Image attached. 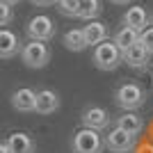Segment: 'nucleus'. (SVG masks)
<instances>
[{
    "instance_id": "nucleus-18",
    "label": "nucleus",
    "mask_w": 153,
    "mask_h": 153,
    "mask_svg": "<svg viewBox=\"0 0 153 153\" xmlns=\"http://www.w3.org/2000/svg\"><path fill=\"white\" fill-rule=\"evenodd\" d=\"M101 0H78V19L85 21H96V16L101 14Z\"/></svg>"
},
{
    "instance_id": "nucleus-15",
    "label": "nucleus",
    "mask_w": 153,
    "mask_h": 153,
    "mask_svg": "<svg viewBox=\"0 0 153 153\" xmlns=\"http://www.w3.org/2000/svg\"><path fill=\"white\" fill-rule=\"evenodd\" d=\"M117 126L137 137V135L144 130V119H142L140 114H135V112H123L121 117H117Z\"/></svg>"
},
{
    "instance_id": "nucleus-14",
    "label": "nucleus",
    "mask_w": 153,
    "mask_h": 153,
    "mask_svg": "<svg viewBox=\"0 0 153 153\" xmlns=\"http://www.w3.org/2000/svg\"><path fill=\"white\" fill-rule=\"evenodd\" d=\"M5 144L9 153H34V140L25 133H12Z\"/></svg>"
},
{
    "instance_id": "nucleus-22",
    "label": "nucleus",
    "mask_w": 153,
    "mask_h": 153,
    "mask_svg": "<svg viewBox=\"0 0 153 153\" xmlns=\"http://www.w3.org/2000/svg\"><path fill=\"white\" fill-rule=\"evenodd\" d=\"M32 5H37V7H48V5H53L55 0H30Z\"/></svg>"
},
{
    "instance_id": "nucleus-16",
    "label": "nucleus",
    "mask_w": 153,
    "mask_h": 153,
    "mask_svg": "<svg viewBox=\"0 0 153 153\" xmlns=\"http://www.w3.org/2000/svg\"><path fill=\"white\" fill-rule=\"evenodd\" d=\"M62 44L66 46L69 51L80 53V51H85V48H87V39H85V32H82V30L73 27V30H66V32H64Z\"/></svg>"
},
{
    "instance_id": "nucleus-20",
    "label": "nucleus",
    "mask_w": 153,
    "mask_h": 153,
    "mask_svg": "<svg viewBox=\"0 0 153 153\" xmlns=\"http://www.w3.org/2000/svg\"><path fill=\"white\" fill-rule=\"evenodd\" d=\"M12 19H14V9H12V5L0 0V27L9 25V23H12Z\"/></svg>"
},
{
    "instance_id": "nucleus-8",
    "label": "nucleus",
    "mask_w": 153,
    "mask_h": 153,
    "mask_svg": "<svg viewBox=\"0 0 153 153\" xmlns=\"http://www.w3.org/2000/svg\"><path fill=\"white\" fill-rule=\"evenodd\" d=\"M123 62H126V66H130L133 71H146L149 62H151V53L137 41V44H133L128 51H123Z\"/></svg>"
},
{
    "instance_id": "nucleus-3",
    "label": "nucleus",
    "mask_w": 153,
    "mask_h": 153,
    "mask_svg": "<svg viewBox=\"0 0 153 153\" xmlns=\"http://www.w3.org/2000/svg\"><path fill=\"white\" fill-rule=\"evenodd\" d=\"M21 59H23V64L30 66V69H44L46 64L51 62V48H48L46 41H34V39H30V41L23 44V48H21Z\"/></svg>"
},
{
    "instance_id": "nucleus-13",
    "label": "nucleus",
    "mask_w": 153,
    "mask_h": 153,
    "mask_svg": "<svg viewBox=\"0 0 153 153\" xmlns=\"http://www.w3.org/2000/svg\"><path fill=\"white\" fill-rule=\"evenodd\" d=\"M59 110V96L57 91L53 89H41L37 91V110L39 114H53V112H57Z\"/></svg>"
},
{
    "instance_id": "nucleus-2",
    "label": "nucleus",
    "mask_w": 153,
    "mask_h": 153,
    "mask_svg": "<svg viewBox=\"0 0 153 153\" xmlns=\"http://www.w3.org/2000/svg\"><path fill=\"white\" fill-rule=\"evenodd\" d=\"M91 62H94L96 69H101V71H114V69H119V64L123 62V53L114 41L108 39V41L94 46Z\"/></svg>"
},
{
    "instance_id": "nucleus-4",
    "label": "nucleus",
    "mask_w": 153,
    "mask_h": 153,
    "mask_svg": "<svg viewBox=\"0 0 153 153\" xmlns=\"http://www.w3.org/2000/svg\"><path fill=\"white\" fill-rule=\"evenodd\" d=\"M73 153H103L105 149V140L98 130H91V128H80L76 135H73Z\"/></svg>"
},
{
    "instance_id": "nucleus-19",
    "label": "nucleus",
    "mask_w": 153,
    "mask_h": 153,
    "mask_svg": "<svg viewBox=\"0 0 153 153\" xmlns=\"http://www.w3.org/2000/svg\"><path fill=\"white\" fill-rule=\"evenodd\" d=\"M55 5H57V9H59L62 16H69V19L78 16V0H59Z\"/></svg>"
},
{
    "instance_id": "nucleus-25",
    "label": "nucleus",
    "mask_w": 153,
    "mask_h": 153,
    "mask_svg": "<svg viewBox=\"0 0 153 153\" xmlns=\"http://www.w3.org/2000/svg\"><path fill=\"white\" fill-rule=\"evenodd\" d=\"M2 2H9V5H16V2H21V0H2Z\"/></svg>"
},
{
    "instance_id": "nucleus-21",
    "label": "nucleus",
    "mask_w": 153,
    "mask_h": 153,
    "mask_svg": "<svg viewBox=\"0 0 153 153\" xmlns=\"http://www.w3.org/2000/svg\"><path fill=\"white\" fill-rule=\"evenodd\" d=\"M140 44L153 55V25H149L146 30H142V32H140Z\"/></svg>"
},
{
    "instance_id": "nucleus-10",
    "label": "nucleus",
    "mask_w": 153,
    "mask_h": 153,
    "mask_svg": "<svg viewBox=\"0 0 153 153\" xmlns=\"http://www.w3.org/2000/svg\"><path fill=\"white\" fill-rule=\"evenodd\" d=\"M121 23H123L126 27H133V30L142 32V30H146V27H149L151 19H149V12L144 9V7H140V5H133V7H128V12L123 14Z\"/></svg>"
},
{
    "instance_id": "nucleus-6",
    "label": "nucleus",
    "mask_w": 153,
    "mask_h": 153,
    "mask_svg": "<svg viewBox=\"0 0 153 153\" xmlns=\"http://www.w3.org/2000/svg\"><path fill=\"white\" fill-rule=\"evenodd\" d=\"M135 142H137V137L126 133V130H121L119 126L110 128L108 135H105V146L112 153H130L133 146H135Z\"/></svg>"
},
{
    "instance_id": "nucleus-5",
    "label": "nucleus",
    "mask_w": 153,
    "mask_h": 153,
    "mask_svg": "<svg viewBox=\"0 0 153 153\" xmlns=\"http://www.w3.org/2000/svg\"><path fill=\"white\" fill-rule=\"evenodd\" d=\"M55 32H57V25H55V21L51 16H46V14H39L34 19H30L25 27V34L34 41H51L55 37Z\"/></svg>"
},
{
    "instance_id": "nucleus-23",
    "label": "nucleus",
    "mask_w": 153,
    "mask_h": 153,
    "mask_svg": "<svg viewBox=\"0 0 153 153\" xmlns=\"http://www.w3.org/2000/svg\"><path fill=\"white\" fill-rule=\"evenodd\" d=\"M110 2H114V5H128L130 0H110Z\"/></svg>"
},
{
    "instance_id": "nucleus-17",
    "label": "nucleus",
    "mask_w": 153,
    "mask_h": 153,
    "mask_svg": "<svg viewBox=\"0 0 153 153\" xmlns=\"http://www.w3.org/2000/svg\"><path fill=\"white\" fill-rule=\"evenodd\" d=\"M119 48H121V53L123 51H128L133 44H137L140 41V32L137 30H133V27H126V25H121L119 30H117V34H114V39H112Z\"/></svg>"
},
{
    "instance_id": "nucleus-7",
    "label": "nucleus",
    "mask_w": 153,
    "mask_h": 153,
    "mask_svg": "<svg viewBox=\"0 0 153 153\" xmlns=\"http://www.w3.org/2000/svg\"><path fill=\"white\" fill-rule=\"evenodd\" d=\"M82 126L85 128H91V130H105V128H110V123H112V117H110V112L105 108H101V105H89V108L82 110Z\"/></svg>"
},
{
    "instance_id": "nucleus-11",
    "label": "nucleus",
    "mask_w": 153,
    "mask_h": 153,
    "mask_svg": "<svg viewBox=\"0 0 153 153\" xmlns=\"http://www.w3.org/2000/svg\"><path fill=\"white\" fill-rule=\"evenodd\" d=\"M12 105L16 112H34L37 110V91L30 87H21L12 94Z\"/></svg>"
},
{
    "instance_id": "nucleus-27",
    "label": "nucleus",
    "mask_w": 153,
    "mask_h": 153,
    "mask_svg": "<svg viewBox=\"0 0 153 153\" xmlns=\"http://www.w3.org/2000/svg\"><path fill=\"white\" fill-rule=\"evenodd\" d=\"M55 2H59V0H55Z\"/></svg>"
},
{
    "instance_id": "nucleus-26",
    "label": "nucleus",
    "mask_w": 153,
    "mask_h": 153,
    "mask_svg": "<svg viewBox=\"0 0 153 153\" xmlns=\"http://www.w3.org/2000/svg\"><path fill=\"white\" fill-rule=\"evenodd\" d=\"M151 25H153V19H151Z\"/></svg>"
},
{
    "instance_id": "nucleus-9",
    "label": "nucleus",
    "mask_w": 153,
    "mask_h": 153,
    "mask_svg": "<svg viewBox=\"0 0 153 153\" xmlns=\"http://www.w3.org/2000/svg\"><path fill=\"white\" fill-rule=\"evenodd\" d=\"M21 39L16 32L7 30V27H0V59H9L14 55L21 53Z\"/></svg>"
},
{
    "instance_id": "nucleus-1",
    "label": "nucleus",
    "mask_w": 153,
    "mask_h": 153,
    "mask_svg": "<svg viewBox=\"0 0 153 153\" xmlns=\"http://www.w3.org/2000/svg\"><path fill=\"white\" fill-rule=\"evenodd\" d=\"M114 103L126 112H135L146 103V89L140 82H123L114 91Z\"/></svg>"
},
{
    "instance_id": "nucleus-24",
    "label": "nucleus",
    "mask_w": 153,
    "mask_h": 153,
    "mask_svg": "<svg viewBox=\"0 0 153 153\" xmlns=\"http://www.w3.org/2000/svg\"><path fill=\"white\" fill-rule=\"evenodd\" d=\"M0 153H9V149H7V144H2V142H0Z\"/></svg>"
},
{
    "instance_id": "nucleus-12",
    "label": "nucleus",
    "mask_w": 153,
    "mask_h": 153,
    "mask_svg": "<svg viewBox=\"0 0 153 153\" xmlns=\"http://www.w3.org/2000/svg\"><path fill=\"white\" fill-rule=\"evenodd\" d=\"M82 32H85V39H87V46H98L110 39V27L101 21H87Z\"/></svg>"
}]
</instances>
